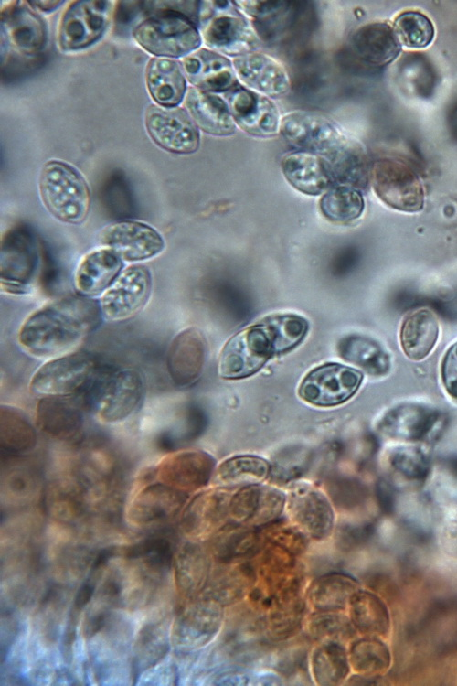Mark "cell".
Returning a JSON list of instances; mask_svg holds the SVG:
<instances>
[{
	"label": "cell",
	"instance_id": "obj_55",
	"mask_svg": "<svg viewBox=\"0 0 457 686\" xmlns=\"http://www.w3.org/2000/svg\"><path fill=\"white\" fill-rule=\"evenodd\" d=\"M254 680L250 671L243 669L240 665H232L223 667L221 670L214 672L212 684L214 685H247L250 684V681Z\"/></svg>",
	"mask_w": 457,
	"mask_h": 686
},
{
	"label": "cell",
	"instance_id": "obj_10",
	"mask_svg": "<svg viewBox=\"0 0 457 686\" xmlns=\"http://www.w3.org/2000/svg\"><path fill=\"white\" fill-rule=\"evenodd\" d=\"M224 622V606L201 595L178 610L171 630L172 641L186 651L202 648L219 635Z\"/></svg>",
	"mask_w": 457,
	"mask_h": 686
},
{
	"label": "cell",
	"instance_id": "obj_41",
	"mask_svg": "<svg viewBox=\"0 0 457 686\" xmlns=\"http://www.w3.org/2000/svg\"><path fill=\"white\" fill-rule=\"evenodd\" d=\"M36 445V428L25 412L13 405H1V449L8 454L20 455L32 451Z\"/></svg>",
	"mask_w": 457,
	"mask_h": 686
},
{
	"label": "cell",
	"instance_id": "obj_13",
	"mask_svg": "<svg viewBox=\"0 0 457 686\" xmlns=\"http://www.w3.org/2000/svg\"><path fill=\"white\" fill-rule=\"evenodd\" d=\"M111 18L110 1H75L64 12L58 30V44L63 51L90 47L105 33Z\"/></svg>",
	"mask_w": 457,
	"mask_h": 686
},
{
	"label": "cell",
	"instance_id": "obj_3",
	"mask_svg": "<svg viewBox=\"0 0 457 686\" xmlns=\"http://www.w3.org/2000/svg\"><path fill=\"white\" fill-rule=\"evenodd\" d=\"M38 188L47 210L69 224L82 223L90 209V190L86 179L72 166L50 160L40 172Z\"/></svg>",
	"mask_w": 457,
	"mask_h": 686
},
{
	"label": "cell",
	"instance_id": "obj_32",
	"mask_svg": "<svg viewBox=\"0 0 457 686\" xmlns=\"http://www.w3.org/2000/svg\"><path fill=\"white\" fill-rule=\"evenodd\" d=\"M209 540L207 548L215 563L250 560L267 543L262 533L245 525L221 528Z\"/></svg>",
	"mask_w": 457,
	"mask_h": 686
},
{
	"label": "cell",
	"instance_id": "obj_7",
	"mask_svg": "<svg viewBox=\"0 0 457 686\" xmlns=\"http://www.w3.org/2000/svg\"><path fill=\"white\" fill-rule=\"evenodd\" d=\"M278 354L281 353L275 335L263 318L227 342L219 358L218 371L227 379L248 377Z\"/></svg>",
	"mask_w": 457,
	"mask_h": 686
},
{
	"label": "cell",
	"instance_id": "obj_44",
	"mask_svg": "<svg viewBox=\"0 0 457 686\" xmlns=\"http://www.w3.org/2000/svg\"><path fill=\"white\" fill-rule=\"evenodd\" d=\"M215 496L201 495L185 510L181 527L186 535L193 541L210 539L218 530L221 521L218 505Z\"/></svg>",
	"mask_w": 457,
	"mask_h": 686
},
{
	"label": "cell",
	"instance_id": "obj_4",
	"mask_svg": "<svg viewBox=\"0 0 457 686\" xmlns=\"http://www.w3.org/2000/svg\"><path fill=\"white\" fill-rule=\"evenodd\" d=\"M133 37L145 50L158 58H185L201 45L196 22L179 10L165 8L152 14L133 29Z\"/></svg>",
	"mask_w": 457,
	"mask_h": 686
},
{
	"label": "cell",
	"instance_id": "obj_15",
	"mask_svg": "<svg viewBox=\"0 0 457 686\" xmlns=\"http://www.w3.org/2000/svg\"><path fill=\"white\" fill-rule=\"evenodd\" d=\"M145 127L151 139L168 152L187 155L199 147L198 127L183 108L150 105L145 112Z\"/></svg>",
	"mask_w": 457,
	"mask_h": 686
},
{
	"label": "cell",
	"instance_id": "obj_56",
	"mask_svg": "<svg viewBox=\"0 0 457 686\" xmlns=\"http://www.w3.org/2000/svg\"><path fill=\"white\" fill-rule=\"evenodd\" d=\"M381 503L383 509L387 511H390L393 507V493L388 485H384L380 490Z\"/></svg>",
	"mask_w": 457,
	"mask_h": 686
},
{
	"label": "cell",
	"instance_id": "obj_8",
	"mask_svg": "<svg viewBox=\"0 0 457 686\" xmlns=\"http://www.w3.org/2000/svg\"><path fill=\"white\" fill-rule=\"evenodd\" d=\"M100 366L94 356L80 351L48 359L32 375L29 389L42 397H69L85 391Z\"/></svg>",
	"mask_w": 457,
	"mask_h": 686
},
{
	"label": "cell",
	"instance_id": "obj_45",
	"mask_svg": "<svg viewBox=\"0 0 457 686\" xmlns=\"http://www.w3.org/2000/svg\"><path fill=\"white\" fill-rule=\"evenodd\" d=\"M322 214L334 222H349L359 218L364 210L362 194L355 188L335 185L319 201Z\"/></svg>",
	"mask_w": 457,
	"mask_h": 686
},
{
	"label": "cell",
	"instance_id": "obj_48",
	"mask_svg": "<svg viewBox=\"0 0 457 686\" xmlns=\"http://www.w3.org/2000/svg\"><path fill=\"white\" fill-rule=\"evenodd\" d=\"M393 29L399 43L409 48L428 47L435 35L430 19L418 11H406L399 15Z\"/></svg>",
	"mask_w": 457,
	"mask_h": 686
},
{
	"label": "cell",
	"instance_id": "obj_34",
	"mask_svg": "<svg viewBox=\"0 0 457 686\" xmlns=\"http://www.w3.org/2000/svg\"><path fill=\"white\" fill-rule=\"evenodd\" d=\"M158 481L177 489H192L207 479V466L193 452H176L163 456L154 470Z\"/></svg>",
	"mask_w": 457,
	"mask_h": 686
},
{
	"label": "cell",
	"instance_id": "obj_40",
	"mask_svg": "<svg viewBox=\"0 0 457 686\" xmlns=\"http://www.w3.org/2000/svg\"><path fill=\"white\" fill-rule=\"evenodd\" d=\"M169 650V636L164 622L145 624L138 632L133 649L132 675L137 680L143 672L157 665Z\"/></svg>",
	"mask_w": 457,
	"mask_h": 686
},
{
	"label": "cell",
	"instance_id": "obj_28",
	"mask_svg": "<svg viewBox=\"0 0 457 686\" xmlns=\"http://www.w3.org/2000/svg\"><path fill=\"white\" fill-rule=\"evenodd\" d=\"M35 423L47 435L68 441L81 431L83 416L69 397L43 396L37 403Z\"/></svg>",
	"mask_w": 457,
	"mask_h": 686
},
{
	"label": "cell",
	"instance_id": "obj_30",
	"mask_svg": "<svg viewBox=\"0 0 457 686\" xmlns=\"http://www.w3.org/2000/svg\"><path fill=\"white\" fill-rule=\"evenodd\" d=\"M8 7L2 15L4 38L20 53L34 55L39 52L47 40L43 20L25 5Z\"/></svg>",
	"mask_w": 457,
	"mask_h": 686
},
{
	"label": "cell",
	"instance_id": "obj_6",
	"mask_svg": "<svg viewBox=\"0 0 457 686\" xmlns=\"http://www.w3.org/2000/svg\"><path fill=\"white\" fill-rule=\"evenodd\" d=\"M1 290L13 295L27 293L33 286L40 265L38 239L27 225H16L1 239Z\"/></svg>",
	"mask_w": 457,
	"mask_h": 686
},
{
	"label": "cell",
	"instance_id": "obj_22",
	"mask_svg": "<svg viewBox=\"0 0 457 686\" xmlns=\"http://www.w3.org/2000/svg\"><path fill=\"white\" fill-rule=\"evenodd\" d=\"M290 514L309 540L323 541L332 535L334 514L323 494L314 488H299L291 497Z\"/></svg>",
	"mask_w": 457,
	"mask_h": 686
},
{
	"label": "cell",
	"instance_id": "obj_23",
	"mask_svg": "<svg viewBox=\"0 0 457 686\" xmlns=\"http://www.w3.org/2000/svg\"><path fill=\"white\" fill-rule=\"evenodd\" d=\"M286 180L297 190L316 196L335 186L328 161L322 155L296 151L282 159Z\"/></svg>",
	"mask_w": 457,
	"mask_h": 686
},
{
	"label": "cell",
	"instance_id": "obj_54",
	"mask_svg": "<svg viewBox=\"0 0 457 686\" xmlns=\"http://www.w3.org/2000/svg\"><path fill=\"white\" fill-rule=\"evenodd\" d=\"M236 6L248 16L263 18L287 8L285 1H233Z\"/></svg>",
	"mask_w": 457,
	"mask_h": 686
},
{
	"label": "cell",
	"instance_id": "obj_21",
	"mask_svg": "<svg viewBox=\"0 0 457 686\" xmlns=\"http://www.w3.org/2000/svg\"><path fill=\"white\" fill-rule=\"evenodd\" d=\"M182 68L186 78L197 89L226 93L239 84L232 61L208 48H199L185 57Z\"/></svg>",
	"mask_w": 457,
	"mask_h": 686
},
{
	"label": "cell",
	"instance_id": "obj_49",
	"mask_svg": "<svg viewBox=\"0 0 457 686\" xmlns=\"http://www.w3.org/2000/svg\"><path fill=\"white\" fill-rule=\"evenodd\" d=\"M308 636L318 641L343 644L353 633V624L338 612H314L305 620Z\"/></svg>",
	"mask_w": 457,
	"mask_h": 686
},
{
	"label": "cell",
	"instance_id": "obj_31",
	"mask_svg": "<svg viewBox=\"0 0 457 686\" xmlns=\"http://www.w3.org/2000/svg\"><path fill=\"white\" fill-rule=\"evenodd\" d=\"M438 420L439 413L434 409L405 403L388 411L381 421L380 428L389 437L419 441L428 438Z\"/></svg>",
	"mask_w": 457,
	"mask_h": 686
},
{
	"label": "cell",
	"instance_id": "obj_57",
	"mask_svg": "<svg viewBox=\"0 0 457 686\" xmlns=\"http://www.w3.org/2000/svg\"><path fill=\"white\" fill-rule=\"evenodd\" d=\"M28 4L44 12H50L62 5L63 1H28Z\"/></svg>",
	"mask_w": 457,
	"mask_h": 686
},
{
	"label": "cell",
	"instance_id": "obj_2",
	"mask_svg": "<svg viewBox=\"0 0 457 686\" xmlns=\"http://www.w3.org/2000/svg\"><path fill=\"white\" fill-rule=\"evenodd\" d=\"M85 391L98 420L115 424L127 420L139 407L143 382L135 370L101 365Z\"/></svg>",
	"mask_w": 457,
	"mask_h": 686
},
{
	"label": "cell",
	"instance_id": "obj_24",
	"mask_svg": "<svg viewBox=\"0 0 457 686\" xmlns=\"http://www.w3.org/2000/svg\"><path fill=\"white\" fill-rule=\"evenodd\" d=\"M123 261L112 250L103 247L87 253L80 262L74 277L79 295H102L122 272Z\"/></svg>",
	"mask_w": 457,
	"mask_h": 686
},
{
	"label": "cell",
	"instance_id": "obj_18",
	"mask_svg": "<svg viewBox=\"0 0 457 686\" xmlns=\"http://www.w3.org/2000/svg\"><path fill=\"white\" fill-rule=\"evenodd\" d=\"M362 379L361 372L356 370L338 363H326L305 376L299 395L314 405H337L356 392Z\"/></svg>",
	"mask_w": 457,
	"mask_h": 686
},
{
	"label": "cell",
	"instance_id": "obj_36",
	"mask_svg": "<svg viewBox=\"0 0 457 686\" xmlns=\"http://www.w3.org/2000/svg\"><path fill=\"white\" fill-rule=\"evenodd\" d=\"M204 356V346L199 333L185 329L171 342L167 354V370L172 381L184 385L198 373Z\"/></svg>",
	"mask_w": 457,
	"mask_h": 686
},
{
	"label": "cell",
	"instance_id": "obj_53",
	"mask_svg": "<svg viewBox=\"0 0 457 686\" xmlns=\"http://www.w3.org/2000/svg\"><path fill=\"white\" fill-rule=\"evenodd\" d=\"M441 380L448 394L457 400V342L448 348L443 357Z\"/></svg>",
	"mask_w": 457,
	"mask_h": 686
},
{
	"label": "cell",
	"instance_id": "obj_19",
	"mask_svg": "<svg viewBox=\"0 0 457 686\" xmlns=\"http://www.w3.org/2000/svg\"><path fill=\"white\" fill-rule=\"evenodd\" d=\"M184 500L180 489L160 481L143 485L129 502L127 519L141 528L161 526L176 516Z\"/></svg>",
	"mask_w": 457,
	"mask_h": 686
},
{
	"label": "cell",
	"instance_id": "obj_50",
	"mask_svg": "<svg viewBox=\"0 0 457 686\" xmlns=\"http://www.w3.org/2000/svg\"><path fill=\"white\" fill-rule=\"evenodd\" d=\"M349 663L356 671L373 673L382 670L388 660L386 647L377 639L364 638L352 644Z\"/></svg>",
	"mask_w": 457,
	"mask_h": 686
},
{
	"label": "cell",
	"instance_id": "obj_9",
	"mask_svg": "<svg viewBox=\"0 0 457 686\" xmlns=\"http://www.w3.org/2000/svg\"><path fill=\"white\" fill-rule=\"evenodd\" d=\"M214 14L206 21L202 38L216 52L233 58L260 48L261 41L252 25L231 1H213Z\"/></svg>",
	"mask_w": 457,
	"mask_h": 686
},
{
	"label": "cell",
	"instance_id": "obj_11",
	"mask_svg": "<svg viewBox=\"0 0 457 686\" xmlns=\"http://www.w3.org/2000/svg\"><path fill=\"white\" fill-rule=\"evenodd\" d=\"M370 182L376 195L388 206L404 212L423 208V188L415 171L404 162L382 158L371 166Z\"/></svg>",
	"mask_w": 457,
	"mask_h": 686
},
{
	"label": "cell",
	"instance_id": "obj_12",
	"mask_svg": "<svg viewBox=\"0 0 457 686\" xmlns=\"http://www.w3.org/2000/svg\"><path fill=\"white\" fill-rule=\"evenodd\" d=\"M279 133L298 151L324 157L335 152L346 139L332 120L308 111H294L283 115Z\"/></svg>",
	"mask_w": 457,
	"mask_h": 686
},
{
	"label": "cell",
	"instance_id": "obj_14",
	"mask_svg": "<svg viewBox=\"0 0 457 686\" xmlns=\"http://www.w3.org/2000/svg\"><path fill=\"white\" fill-rule=\"evenodd\" d=\"M151 288L149 269L140 263L129 265L101 296L102 317L116 322L134 316L148 302Z\"/></svg>",
	"mask_w": 457,
	"mask_h": 686
},
{
	"label": "cell",
	"instance_id": "obj_16",
	"mask_svg": "<svg viewBox=\"0 0 457 686\" xmlns=\"http://www.w3.org/2000/svg\"><path fill=\"white\" fill-rule=\"evenodd\" d=\"M101 246L115 252L122 261L140 263L159 255L165 240L154 227L137 220H122L104 227L99 233Z\"/></svg>",
	"mask_w": 457,
	"mask_h": 686
},
{
	"label": "cell",
	"instance_id": "obj_27",
	"mask_svg": "<svg viewBox=\"0 0 457 686\" xmlns=\"http://www.w3.org/2000/svg\"><path fill=\"white\" fill-rule=\"evenodd\" d=\"M212 556L207 547L186 542L176 554L175 578L178 593L186 599L202 595L212 573Z\"/></svg>",
	"mask_w": 457,
	"mask_h": 686
},
{
	"label": "cell",
	"instance_id": "obj_37",
	"mask_svg": "<svg viewBox=\"0 0 457 686\" xmlns=\"http://www.w3.org/2000/svg\"><path fill=\"white\" fill-rule=\"evenodd\" d=\"M439 336L436 316L427 308L410 312L403 320L400 329V344L410 359L426 358L434 348Z\"/></svg>",
	"mask_w": 457,
	"mask_h": 686
},
{
	"label": "cell",
	"instance_id": "obj_1",
	"mask_svg": "<svg viewBox=\"0 0 457 686\" xmlns=\"http://www.w3.org/2000/svg\"><path fill=\"white\" fill-rule=\"evenodd\" d=\"M102 317L93 298L67 295L30 314L21 325L17 340L29 355L52 359L76 351Z\"/></svg>",
	"mask_w": 457,
	"mask_h": 686
},
{
	"label": "cell",
	"instance_id": "obj_35",
	"mask_svg": "<svg viewBox=\"0 0 457 686\" xmlns=\"http://www.w3.org/2000/svg\"><path fill=\"white\" fill-rule=\"evenodd\" d=\"M357 590V583L353 577L331 572L312 582L306 600L314 612H339L349 605Z\"/></svg>",
	"mask_w": 457,
	"mask_h": 686
},
{
	"label": "cell",
	"instance_id": "obj_51",
	"mask_svg": "<svg viewBox=\"0 0 457 686\" xmlns=\"http://www.w3.org/2000/svg\"><path fill=\"white\" fill-rule=\"evenodd\" d=\"M394 468L409 479H424L430 469L426 454L419 447L403 446L394 451L391 456Z\"/></svg>",
	"mask_w": 457,
	"mask_h": 686
},
{
	"label": "cell",
	"instance_id": "obj_39",
	"mask_svg": "<svg viewBox=\"0 0 457 686\" xmlns=\"http://www.w3.org/2000/svg\"><path fill=\"white\" fill-rule=\"evenodd\" d=\"M282 506V495L267 488H251L233 500V518L245 526H259L273 520Z\"/></svg>",
	"mask_w": 457,
	"mask_h": 686
},
{
	"label": "cell",
	"instance_id": "obj_42",
	"mask_svg": "<svg viewBox=\"0 0 457 686\" xmlns=\"http://www.w3.org/2000/svg\"><path fill=\"white\" fill-rule=\"evenodd\" d=\"M310 670L319 685H338L348 675L350 663L343 644L319 642L309 659Z\"/></svg>",
	"mask_w": 457,
	"mask_h": 686
},
{
	"label": "cell",
	"instance_id": "obj_20",
	"mask_svg": "<svg viewBox=\"0 0 457 686\" xmlns=\"http://www.w3.org/2000/svg\"><path fill=\"white\" fill-rule=\"evenodd\" d=\"M237 77L249 89L269 98H281L291 89L284 67L273 58L254 51L232 59Z\"/></svg>",
	"mask_w": 457,
	"mask_h": 686
},
{
	"label": "cell",
	"instance_id": "obj_26",
	"mask_svg": "<svg viewBox=\"0 0 457 686\" xmlns=\"http://www.w3.org/2000/svg\"><path fill=\"white\" fill-rule=\"evenodd\" d=\"M185 105L193 121L203 132L215 136L236 133L235 123L224 98L192 87L187 90Z\"/></svg>",
	"mask_w": 457,
	"mask_h": 686
},
{
	"label": "cell",
	"instance_id": "obj_5",
	"mask_svg": "<svg viewBox=\"0 0 457 686\" xmlns=\"http://www.w3.org/2000/svg\"><path fill=\"white\" fill-rule=\"evenodd\" d=\"M217 659L232 665L264 662L271 650L262 615L251 606L230 615L219 633Z\"/></svg>",
	"mask_w": 457,
	"mask_h": 686
},
{
	"label": "cell",
	"instance_id": "obj_46",
	"mask_svg": "<svg viewBox=\"0 0 457 686\" xmlns=\"http://www.w3.org/2000/svg\"><path fill=\"white\" fill-rule=\"evenodd\" d=\"M350 620L364 633L382 632L387 624L384 605L374 595L357 590L349 602Z\"/></svg>",
	"mask_w": 457,
	"mask_h": 686
},
{
	"label": "cell",
	"instance_id": "obj_43",
	"mask_svg": "<svg viewBox=\"0 0 457 686\" xmlns=\"http://www.w3.org/2000/svg\"><path fill=\"white\" fill-rule=\"evenodd\" d=\"M339 356L372 375H384L390 368L388 355L375 340L357 335L342 338L337 346Z\"/></svg>",
	"mask_w": 457,
	"mask_h": 686
},
{
	"label": "cell",
	"instance_id": "obj_17",
	"mask_svg": "<svg viewBox=\"0 0 457 686\" xmlns=\"http://www.w3.org/2000/svg\"><path fill=\"white\" fill-rule=\"evenodd\" d=\"M231 116L245 133L256 137H271L279 133L281 116L271 98L239 83L224 93Z\"/></svg>",
	"mask_w": 457,
	"mask_h": 686
},
{
	"label": "cell",
	"instance_id": "obj_52",
	"mask_svg": "<svg viewBox=\"0 0 457 686\" xmlns=\"http://www.w3.org/2000/svg\"><path fill=\"white\" fill-rule=\"evenodd\" d=\"M262 534L267 542L276 545L298 557L308 549L309 538L296 525H273Z\"/></svg>",
	"mask_w": 457,
	"mask_h": 686
},
{
	"label": "cell",
	"instance_id": "obj_29",
	"mask_svg": "<svg viewBox=\"0 0 457 686\" xmlns=\"http://www.w3.org/2000/svg\"><path fill=\"white\" fill-rule=\"evenodd\" d=\"M350 44L355 55L371 66L390 63L401 49L393 27L385 22H371L359 27L351 36Z\"/></svg>",
	"mask_w": 457,
	"mask_h": 686
},
{
	"label": "cell",
	"instance_id": "obj_38",
	"mask_svg": "<svg viewBox=\"0 0 457 686\" xmlns=\"http://www.w3.org/2000/svg\"><path fill=\"white\" fill-rule=\"evenodd\" d=\"M324 158L336 185L362 188L370 181L371 167L367 154L356 141L346 137L335 152Z\"/></svg>",
	"mask_w": 457,
	"mask_h": 686
},
{
	"label": "cell",
	"instance_id": "obj_47",
	"mask_svg": "<svg viewBox=\"0 0 457 686\" xmlns=\"http://www.w3.org/2000/svg\"><path fill=\"white\" fill-rule=\"evenodd\" d=\"M269 464L257 456H238L222 463L216 474L221 486L258 482L267 477Z\"/></svg>",
	"mask_w": 457,
	"mask_h": 686
},
{
	"label": "cell",
	"instance_id": "obj_25",
	"mask_svg": "<svg viewBox=\"0 0 457 686\" xmlns=\"http://www.w3.org/2000/svg\"><path fill=\"white\" fill-rule=\"evenodd\" d=\"M250 560L217 563L203 595L223 606L235 605L249 595L256 581L255 563Z\"/></svg>",
	"mask_w": 457,
	"mask_h": 686
},
{
	"label": "cell",
	"instance_id": "obj_33",
	"mask_svg": "<svg viewBox=\"0 0 457 686\" xmlns=\"http://www.w3.org/2000/svg\"><path fill=\"white\" fill-rule=\"evenodd\" d=\"M145 81L151 97L162 107H177L187 92L182 65L172 59H151L145 70Z\"/></svg>",
	"mask_w": 457,
	"mask_h": 686
}]
</instances>
